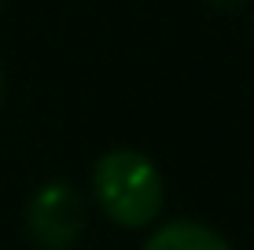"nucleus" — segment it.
<instances>
[{"label":"nucleus","mask_w":254,"mask_h":250,"mask_svg":"<svg viewBox=\"0 0 254 250\" xmlns=\"http://www.w3.org/2000/svg\"><path fill=\"white\" fill-rule=\"evenodd\" d=\"M0 7H4V0H0Z\"/></svg>","instance_id":"obj_6"},{"label":"nucleus","mask_w":254,"mask_h":250,"mask_svg":"<svg viewBox=\"0 0 254 250\" xmlns=\"http://www.w3.org/2000/svg\"><path fill=\"white\" fill-rule=\"evenodd\" d=\"M144 250H232V247L221 232H214L210 225H199V221H170L159 232H151Z\"/></svg>","instance_id":"obj_3"},{"label":"nucleus","mask_w":254,"mask_h":250,"mask_svg":"<svg viewBox=\"0 0 254 250\" xmlns=\"http://www.w3.org/2000/svg\"><path fill=\"white\" fill-rule=\"evenodd\" d=\"M210 4H221V7H236V4H243V0H210Z\"/></svg>","instance_id":"obj_4"},{"label":"nucleus","mask_w":254,"mask_h":250,"mask_svg":"<svg viewBox=\"0 0 254 250\" xmlns=\"http://www.w3.org/2000/svg\"><path fill=\"white\" fill-rule=\"evenodd\" d=\"M0 96H4V77H0Z\"/></svg>","instance_id":"obj_5"},{"label":"nucleus","mask_w":254,"mask_h":250,"mask_svg":"<svg viewBox=\"0 0 254 250\" xmlns=\"http://www.w3.org/2000/svg\"><path fill=\"white\" fill-rule=\"evenodd\" d=\"M92 195L115 225L144 228L162 210V177L147 154L133 148L107 151L92 169Z\"/></svg>","instance_id":"obj_1"},{"label":"nucleus","mask_w":254,"mask_h":250,"mask_svg":"<svg viewBox=\"0 0 254 250\" xmlns=\"http://www.w3.org/2000/svg\"><path fill=\"white\" fill-rule=\"evenodd\" d=\"M26 225L45 250H66L85 225V202L66 180H48L33 192Z\"/></svg>","instance_id":"obj_2"}]
</instances>
